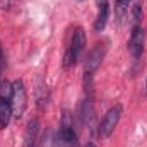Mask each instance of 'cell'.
<instances>
[{"instance_id":"6da1fadb","label":"cell","mask_w":147,"mask_h":147,"mask_svg":"<svg viewBox=\"0 0 147 147\" xmlns=\"http://www.w3.org/2000/svg\"><path fill=\"white\" fill-rule=\"evenodd\" d=\"M10 108H12V115L16 118H21L26 111L28 106V94H26V87L22 80H14L12 87H10Z\"/></svg>"},{"instance_id":"7a4b0ae2","label":"cell","mask_w":147,"mask_h":147,"mask_svg":"<svg viewBox=\"0 0 147 147\" xmlns=\"http://www.w3.org/2000/svg\"><path fill=\"white\" fill-rule=\"evenodd\" d=\"M84 46H86V33L82 28H77L72 34V39H70V46L65 53V62H63V67L65 69H70L77 63L80 53L84 51Z\"/></svg>"},{"instance_id":"3957f363","label":"cell","mask_w":147,"mask_h":147,"mask_svg":"<svg viewBox=\"0 0 147 147\" xmlns=\"http://www.w3.org/2000/svg\"><path fill=\"white\" fill-rule=\"evenodd\" d=\"M121 113H123L121 105H115L106 111V115L103 116V120L99 123V130H98V135L101 139H108L115 132V128H116V125H118V121L121 118Z\"/></svg>"},{"instance_id":"277c9868","label":"cell","mask_w":147,"mask_h":147,"mask_svg":"<svg viewBox=\"0 0 147 147\" xmlns=\"http://www.w3.org/2000/svg\"><path fill=\"white\" fill-rule=\"evenodd\" d=\"M105 55H106V45H105V43H96V45L91 48V51L87 53V57H86V63H84L86 74L92 75V74L96 72V70L99 69V65H101Z\"/></svg>"},{"instance_id":"5b68a950","label":"cell","mask_w":147,"mask_h":147,"mask_svg":"<svg viewBox=\"0 0 147 147\" xmlns=\"http://www.w3.org/2000/svg\"><path fill=\"white\" fill-rule=\"evenodd\" d=\"M144 43H146V31L142 26L135 24L132 29L130 39H128V51L134 58H140V55L144 51Z\"/></svg>"},{"instance_id":"8992f818","label":"cell","mask_w":147,"mask_h":147,"mask_svg":"<svg viewBox=\"0 0 147 147\" xmlns=\"http://www.w3.org/2000/svg\"><path fill=\"white\" fill-rule=\"evenodd\" d=\"M77 142V135L74 132V125L70 121V115L65 113L63 116V121L60 125V130H58V144H63V146H75Z\"/></svg>"},{"instance_id":"52a82bcc","label":"cell","mask_w":147,"mask_h":147,"mask_svg":"<svg viewBox=\"0 0 147 147\" xmlns=\"http://www.w3.org/2000/svg\"><path fill=\"white\" fill-rule=\"evenodd\" d=\"M110 17V2L108 0H98V16H96V22H94V29L98 33H101L106 28Z\"/></svg>"},{"instance_id":"ba28073f","label":"cell","mask_w":147,"mask_h":147,"mask_svg":"<svg viewBox=\"0 0 147 147\" xmlns=\"http://www.w3.org/2000/svg\"><path fill=\"white\" fill-rule=\"evenodd\" d=\"M12 108H10V101L0 96V130L7 128L12 118Z\"/></svg>"},{"instance_id":"9c48e42d","label":"cell","mask_w":147,"mask_h":147,"mask_svg":"<svg viewBox=\"0 0 147 147\" xmlns=\"http://www.w3.org/2000/svg\"><path fill=\"white\" fill-rule=\"evenodd\" d=\"M38 128H39V123L38 120H31L28 123V128H26V135H24V144L26 147H34V142H36V135H38Z\"/></svg>"},{"instance_id":"30bf717a","label":"cell","mask_w":147,"mask_h":147,"mask_svg":"<svg viewBox=\"0 0 147 147\" xmlns=\"http://www.w3.org/2000/svg\"><path fill=\"white\" fill-rule=\"evenodd\" d=\"M132 3V0H115V9L118 16H123L128 10V5Z\"/></svg>"},{"instance_id":"8fae6325","label":"cell","mask_w":147,"mask_h":147,"mask_svg":"<svg viewBox=\"0 0 147 147\" xmlns=\"http://www.w3.org/2000/svg\"><path fill=\"white\" fill-rule=\"evenodd\" d=\"M132 17L135 22H139L142 19V2H137L134 7H132Z\"/></svg>"},{"instance_id":"7c38bea8","label":"cell","mask_w":147,"mask_h":147,"mask_svg":"<svg viewBox=\"0 0 147 147\" xmlns=\"http://www.w3.org/2000/svg\"><path fill=\"white\" fill-rule=\"evenodd\" d=\"M3 65H5V62H3V51H2V45H0V72L3 70Z\"/></svg>"},{"instance_id":"4fadbf2b","label":"cell","mask_w":147,"mask_h":147,"mask_svg":"<svg viewBox=\"0 0 147 147\" xmlns=\"http://www.w3.org/2000/svg\"><path fill=\"white\" fill-rule=\"evenodd\" d=\"M86 147H96V146H94V144H87Z\"/></svg>"},{"instance_id":"5bb4252c","label":"cell","mask_w":147,"mask_h":147,"mask_svg":"<svg viewBox=\"0 0 147 147\" xmlns=\"http://www.w3.org/2000/svg\"><path fill=\"white\" fill-rule=\"evenodd\" d=\"M146 94H147V80H146Z\"/></svg>"}]
</instances>
